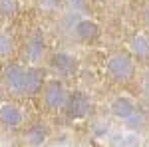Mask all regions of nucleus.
<instances>
[{
    "mask_svg": "<svg viewBox=\"0 0 149 147\" xmlns=\"http://www.w3.org/2000/svg\"><path fill=\"white\" fill-rule=\"evenodd\" d=\"M16 50L14 38L8 32H0V58H10Z\"/></svg>",
    "mask_w": 149,
    "mask_h": 147,
    "instance_id": "13",
    "label": "nucleus"
},
{
    "mask_svg": "<svg viewBox=\"0 0 149 147\" xmlns=\"http://www.w3.org/2000/svg\"><path fill=\"white\" fill-rule=\"evenodd\" d=\"M143 20H145V24L149 26V4L145 6V10H143Z\"/></svg>",
    "mask_w": 149,
    "mask_h": 147,
    "instance_id": "21",
    "label": "nucleus"
},
{
    "mask_svg": "<svg viewBox=\"0 0 149 147\" xmlns=\"http://www.w3.org/2000/svg\"><path fill=\"white\" fill-rule=\"evenodd\" d=\"M100 34V28H97V24L92 22V20H80V22H76V36L80 38L81 42H92L95 40Z\"/></svg>",
    "mask_w": 149,
    "mask_h": 147,
    "instance_id": "10",
    "label": "nucleus"
},
{
    "mask_svg": "<svg viewBox=\"0 0 149 147\" xmlns=\"http://www.w3.org/2000/svg\"><path fill=\"white\" fill-rule=\"evenodd\" d=\"M0 100H2V90H0Z\"/></svg>",
    "mask_w": 149,
    "mask_h": 147,
    "instance_id": "22",
    "label": "nucleus"
},
{
    "mask_svg": "<svg viewBox=\"0 0 149 147\" xmlns=\"http://www.w3.org/2000/svg\"><path fill=\"white\" fill-rule=\"evenodd\" d=\"M26 141H28V145H32V147H40V145H44L46 143V139H48V129H46V125H42V123H34V125H30L28 129H26Z\"/></svg>",
    "mask_w": 149,
    "mask_h": 147,
    "instance_id": "9",
    "label": "nucleus"
},
{
    "mask_svg": "<svg viewBox=\"0 0 149 147\" xmlns=\"http://www.w3.org/2000/svg\"><path fill=\"white\" fill-rule=\"evenodd\" d=\"M44 54H46V42H44V36H42V32L36 30L34 34L28 38L26 46H24V58H26L28 62H32V64H38V62H42Z\"/></svg>",
    "mask_w": 149,
    "mask_h": 147,
    "instance_id": "5",
    "label": "nucleus"
},
{
    "mask_svg": "<svg viewBox=\"0 0 149 147\" xmlns=\"http://www.w3.org/2000/svg\"><path fill=\"white\" fill-rule=\"evenodd\" d=\"M50 64L62 76H72L78 70V60L72 56V54H66V52H56L52 56V60H50Z\"/></svg>",
    "mask_w": 149,
    "mask_h": 147,
    "instance_id": "6",
    "label": "nucleus"
},
{
    "mask_svg": "<svg viewBox=\"0 0 149 147\" xmlns=\"http://www.w3.org/2000/svg\"><path fill=\"white\" fill-rule=\"evenodd\" d=\"M0 121H2V125H6L10 129L18 127V125L22 123V111H20V107L10 103V102L0 103Z\"/></svg>",
    "mask_w": 149,
    "mask_h": 147,
    "instance_id": "7",
    "label": "nucleus"
},
{
    "mask_svg": "<svg viewBox=\"0 0 149 147\" xmlns=\"http://www.w3.org/2000/svg\"><path fill=\"white\" fill-rule=\"evenodd\" d=\"M2 82L14 93H26V68L16 62L6 64L2 70Z\"/></svg>",
    "mask_w": 149,
    "mask_h": 147,
    "instance_id": "2",
    "label": "nucleus"
},
{
    "mask_svg": "<svg viewBox=\"0 0 149 147\" xmlns=\"http://www.w3.org/2000/svg\"><path fill=\"white\" fill-rule=\"evenodd\" d=\"M0 14L10 18L16 14V0H0Z\"/></svg>",
    "mask_w": 149,
    "mask_h": 147,
    "instance_id": "14",
    "label": "nucleus"
},
{
    "mask_svg": "<svg viewBox=\"0 0 149 147\" xmlns=\"http://www.w3.org/2000/svg\"><path fill=\"white\" fill-rule=\"evenodd\" d=\"M129 46H131V52L137 58H141V60H147L149 58V40L145 36H133Z\"/></svg>",
    "mask_w": 149,
    "mask_h": 147,
    "instance_id": "12",
    "label": "nucleus"
},
{
    "mask_svg": "<svg viewBox=\"0 0 149 147\" xmlns=\"http://www.w3.org/2000/svg\"><path fill=\"white\" fill-rule=\"evenodd\" d=\"M105 68H107L109 78H113L115 82H127V79L133 76V60L127 56V54L119 52V54H113V56L107 60Z\"/></svg>",
    "mask_w": 149,
    "mask_h": 147,
    "instance_id": "1",
    "label": "nucleus"
},
{
    "mask_svg": "<svg viewBox=\"0 0 149 147\" xmlns=\"http://www.w3.org/2000/svg\"><path fill=\"white\" fill-rule=\"evenodd\" d=\"M40 8H44L46 12H54L62 6V0H38Z\"/></svg>",
    "mask_w": 149,
    "mask_h": 147,
    "instance_id": "17",
    "label": "nucleus"
},
{
    "mask_svg": "<svg viewBox=\"0 0 149 147\" xmlns=\"http://www.w3.org/2000/svg\"><path fill=\"white\" fill-rule=\"evenodd\" d=\"M64 109H66V113H68V117H72V119H80V117H86V115L90 113V109H92V102H90V98H88L86 93L76 91V93L68 95Z\"/></svg>",
    "mask_w": 149,
    "mask_h": 147,
    "instance_id": "4",
    "label": "nucleus"
},
{
    "mask_svg": "<svg viewBox=\"0 0 149 147\" xmlns=\"http://www.w3.org/2000/svg\"><path fill=\"white\" fill-rule=\"evenodd\" d=\"M143 123H145V115L143 113H131L129 117H127V125L131 127V129H139V127H143Z\"/></svg>",
    "mask_w": 149,
    "mask_h": 147,
    "instance_id": "15",
    "label": "nucleus"
},
{
    "mask_svg": "<svg viewBox=\"0 0 149 147\" xmlns=\"http://www.w3.org/2000/svg\"><path fill=\"white\" fill-rule=\"evenodd\" d=\"M44 84H46V78H44V70L36 68H26V93L28 95H34L38 91L44 88Z\"/></svg>",
    "mask_w": 149,
    "mask_h": 147,
    "instance_id": "8",
    "label": "nucleus"
},
{
    "mask_svg": "<svg viewBox=\"0 0 149 147\" xmlns=\"http://www.w3.org/2000/svg\"><path fill=\"white\" fill-rule=\"evenodd\" d=\"M143 93L149 98V72H147V76L143 78Z\"/></svg>",
    "mask_w": 149,
    "mask_h": 147,
    "instance_id": "20",
    "label": "nucleus"
},
{
    "mask_svg": "<svg viewBox=\"0 0 149 147\" xmlns=\"http://www.w3.org/2000/svg\"><path fill=\"white\" fill-rule=\"evenodd\" d=\"M66 8L70 12H86V0H66Z\"/></svg>",
    "mask_w": 149,
    "mask_h": 147,
    "instance_id": "16",
    "label": "nucleus"
},
{
    "mask_svg": "<svg viewBox=\"0 0 149 147\" xmlns=\"http://www.w3.org/2000/svg\"><path fill=\"white\" fill-rule=\"evenodd\" d=\"M133 111H135V105H133V102H131L129 98H125V95L115 98L113 103H111V113H113L115 117H119V119H127Z\"/></svg>",
    "mask_w": 149,
    "mask_h": 147,
    "instance_id": "11",
    "label": "nucleus"
},
{
    "mask_svg": "<svg viewBox=\"0 0 149 147\" xmlns=\"http://www.w3.org/2000/svg\"><path fill=\"white\" fill-rule=\"evenodd\" d=\"M107 131H109V125L105 123V121H100V123L93 125V135L95 137H105Z\"/></svg>",
    "mask_w": 149,
    "mask_h": 147,
    "instance_id": "18",
    "label": "nucleus"
},
{
    "mask_svg": "<svg viewBox=\"0 0 149 147\" xmlns=\"http://www.w3.org/2000/svg\"><path fill=\"white\" fill-rule=\"evenodd\" d=\"M119 147H139V137L137 135L121 137V145H119Z\"/></svg>",
    "mask_w": 149,
    "mask_h": 147,
    "instance_id": "19",
    "label": "nucleus"
},
{
    "mask_svg": "<svg viewBox=\"0 0 149 147\" xmlns=\"http://www.w3.org/2000/svg\"><path fill=\"white\" fill-rule=\"evenodd\" d=\"M66 100H68V91L64 88L62 82L58 79H50L44 86V103H46L48 109H62L66 105Z\"/></svg>",
    "mask_w": 149,
    "mask_h": 147,
    "instance_id": "3",
    "label": "nucleus"
}]
</instances>
